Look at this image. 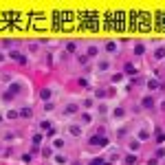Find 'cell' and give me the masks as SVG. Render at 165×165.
Masks as SVG:
<instances>
[{"instance_id": "obj_3", "label": "cell", "mask_w": 165, "mask_h": 165, "mask_svg": "<svg viewBox=\"0 0 165 165\" xmlns=\"http://www.w3.org/2000/svg\"><path fill=\"white\" fill-rule=\"evenodd\" d=\"M123 163H126V165H132V163H134V156H126V161H123Z\"/></svg>"}, {"instance_id": "obj_4", "label": "cell", "mask_w": 165, "mask_h": 165, "mask_svg": "<svg viewBox=\"0 0 165 165\" xmlns=\"http://www.w3.org/2000/svg\"><path fill=\"white\" fill-rule=\"evenodd\" d=\"M2 60H5V53H0V62H2Z\"/></svg>"}, {"instance_id": "obj_1", "label": "cell", "mask_w": 165, "mask_h": 165, "mask_svg": "<svg viewBox=\"0 0 165 165\" xmlns=\"http://www.w3.org/2000/svg\"><path fill=\"white\" fill-rule=\"evenodd\" d=\"M55 163H57V165H64V163H66V156L57 154V156H55Z\"/></svg>"}, {"instance_id": "obj_2", "label": "cell", "mask_w": 165, "mask_h": 165, "mask_svg": "<svg viewBox=\"0 0 165 165\" xmlns=\"http://www.w3.org/2000/svg\"><path fill=\"white\" fill-rule=\"evenodd\" d=\"M108 51H110V53L117 51V44H114V42H108Z\"/></svg>"}]
</instances>
